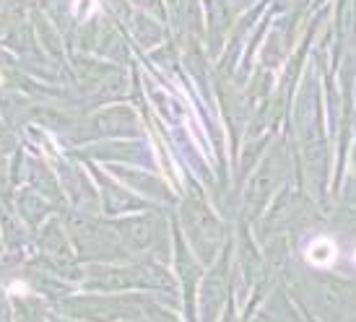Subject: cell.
Instances as JSON below:
<instances>
[{"instance_id":"6da1fadb","label":"cell","mask_w":356,"mask_h":322,"mask_svg":"<svg viewBox=\"0 0 356 322\" xmlns=\"http://www.w3.org/2000/svg\"><path fill=\"white\" fill-rule=\"evenodd\" d=\"M307 260L312 265H317V268H327V265L336 263L338 257V247L336 242L330 239V236H317L315 242L307 247Z\"/></svg>"},{"instance_id":"7a4b0ae2","label":"cell","mask_w":356,"mask_h":322,"mask_svg":"<svg viewBox=\"0 0 356 322\" xmlns=\"http://www.w3.org/2000/svg\"><path fill=\"white\" fill-rule=\"evenodd\" d=\"M97 6V0H76V16H89Z\"/></svg>"},{"instance_id":"3957f363","label":"cell","mask_w":356,"mask_h":322,"mask_svg":"<svg viewBox=\"0 0 356 322\" xmlns=\"http://www.w3.org/2000/svg\"><path fill=\"white\" fill-rule=\"evenodd\" d=\"M354 257H356V252H354Z\"/></svg>"}]
</instances>
